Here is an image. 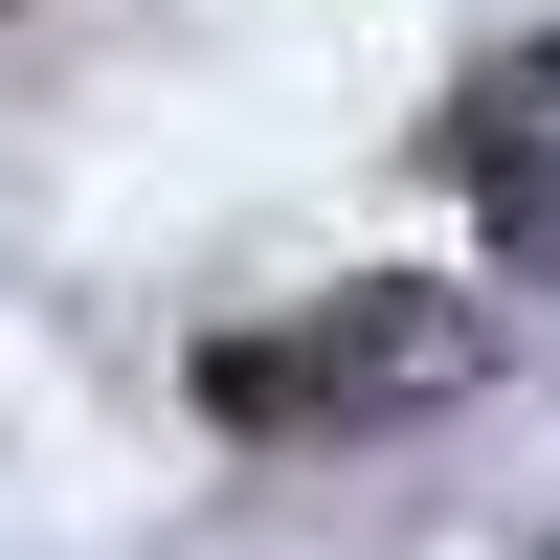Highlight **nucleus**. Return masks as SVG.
Returning <instances> with one entry per match:
<instances>
[{
  "label": "nucleus",
  "mask_w": 560,
  "mask_h": 560,
  "mask_svg": "<svg viewBox=\"0 0 560 560\" xmlns=\"http://www.w3.org/2000/svg\"><path fill=\"white\" fill-rule=\"evenodd\" d=\"M471 158H493V202H516V247H560V68H493Z\"/></svg>",
  "instance_id": "obj_2"
},
{
  "label": "nucleus",
  "mask_w": 560,
  "mask_h": 560,
  "mask_svg": "<svg viewBox=\"0 0 560 560\" xmlns=\"http://www.w3.org/2000/svg\"><path fill=\"white\" fill-rule=\"evenodd\" d=\"M404 382H471V314L448 292H359V314H314V337H202L224 427H337V404H404Z\"/></svg>",
  "instance_id": "obj_1"
}]
</instances>
